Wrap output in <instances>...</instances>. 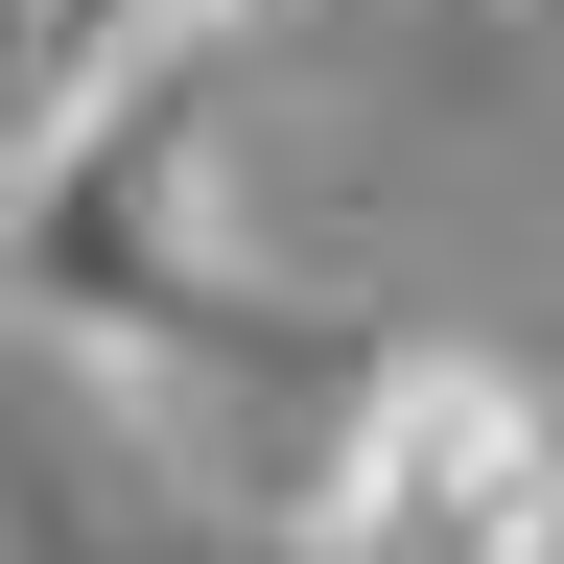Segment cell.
Listing matches in <instances>:
<instances>
[{"label":"cell","mask_w":564,"mask_h":564,"mask_svg":"<svg viewBox=\"0 0 564 564\" xmlns=\"http://www.w3.org/2000/svg\"><path fill=\"white\" fill-rule=\"evenodd\" d=\"M212 70L236 47H165V70H95V95L24 118L0 165V329L95 352V377H188V352L259 329V282L212 259Z\"/></svg>","instance_id":"6da1fadb"},{"label":"cell","mask_w":564,"mask_h":564,"mask_svg":"<svg viewBox=\"0 0 564 564\" xmlns=\"http://www.w3.org/2000/svg\"><path fill=\"white\" fill-rule=\"evenodd\" d=\"M282 564H564V400L494 352H377L329 400Z\"/></svg>","instance_id":"7a4b0ae2"},{"label":"cell","mask_w":564,"mask_h":564,"mask_svg":"<svg viewBox=\"0 0 564 564\" xmlns=\"http://www.w3.org/2000/svg\"><path fill=\"white\" fill-rule=\"evenodd\" d=\"M259 0H24V70L47 95H95V70H165V47H236Z\"/></svg>","instance_id":"3957f363"}]
</instances>
